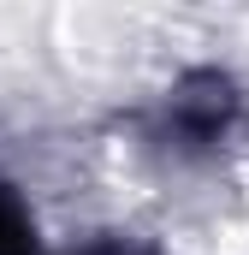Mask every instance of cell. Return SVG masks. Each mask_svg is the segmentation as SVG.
Here are the masks:
<instances>
[{"instance_id": "3", "label": "cell", "mask_w": 249, "mask_h": 255, "mask_svg": "<svg viewBox=\"0 0 249 255\" xmlns=\"http://www.w3.org/2000/svg\"><path fill=\"white\" fill-rule=\"evenodd\" d=\"M77 255H142V250L124 244V238H101V244H89V250H77Z\"/></svg>"}, {"instance_id": "2", "label": "cell", "mask_w": 249, "mask_h": 255, "mask_svg": "<svg viewBox=\"0 0 249 255\" xmlns=\"http://www.w3.org/2000/svg\"><path fill=\"white\" fill-rule=\"evenodd\" d=\"M0 255H42V232H36V208L24 190L0 172Z\"/></svg>"}, {"instance_id": "1", "label": "cell", "mask_w": 249, "mask_h": 255, "mask_svg": "<svg viewBox=\"0 0 249 255\" xmlns=\"http://www.w3.org/2000/svg\"><path fill=\"white\" fill-rule=\"evenodd\" d=\"M136 125H142V142L160 148L166 160L208 166L232 142L249 136V89H244V77L226 71V65H184L136 113Z\"/></svg>"}]
</instances>
